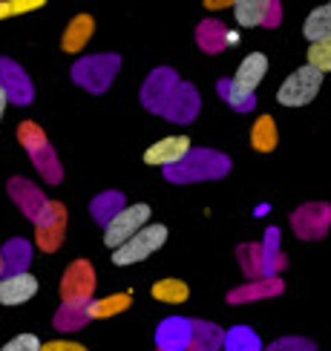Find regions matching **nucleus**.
<instances>
[{
  "label": "nucleus",
  "instance_id": "nucleus-1",
  "mask_svg": "<svg viewBox=\"0 0 331 351\" xmlns=\"http://www.w3.org/2000/svg\"><path fill=\"white\" fill-rule=\"evenodd\" d=\"M230 167V162L222 153L213 150H191L184 156V162L176 167H167V179L170 182H196V179H219Z\"/></svg>",
  "mask_w": 331,
  "mask_h": 351
},
{
  "label": "nucleus",
  "instance_id": "nucleus-2",
  "mask_svg": "<svg viewBox=\"0 0 331 351\" xmlns=\"http://www.w3.org/2000/svg\"><path fill=\"white\" fill-rule=\"evenodd\" d=\"M323 72L311 69L308 64L294 69L291 75L282 81V86L277 90V101L282 107H306L317 98V93L323 90Z\"/></svg>",
  "mask_w": 331,
  "mask_h": 351
},
{
  "label": "nucleus",
  "instance_id": "nucleus-3",
  "mask_svg": "<svg viewBox=\"0 0 331 351\" xmlns=\"http://www.w3.org/2000/svg\"><path fill=\"white\" fill-rule=\"evenodd\" d=\"M147 225H150V204H144V202L127 204V208H121L104 225V245L115 251V247L130 242L141 228H147Z\"/></svg>",
  "mask_w": 331,
  "mask_h": 351
},
{
  "label": "nucleus",
  "instance_id": "nucleus-4",
  "mask_svg": "<svg viewBox=\"0 0 331 351\" xmlns=\"http://www.w3.org/2000/svg\"><path fill=\"white\" fill-rule=\"evenodd\" d=\"M167 242V228L164 225H147L141 228L130 242H124L121 247L112 251V262L115 265H136V262H144L147 256H153L158 247Z\"/></svg>",
  "mask_w": 331,
  "mask_h": 351
},
{
  "label": "nucleus",
  "instance_id": "nucleus-5",
  "mask_svg": "<svg viewBox=\"0 0 331 351\" xmlns=\"http://www.w3.org/2000/svg\"><path fill=\"white\" fill-rule=\"evenodd\" d=\"M18 138H21V144L26 147V153L32 156V162H35V167L40 170V176H47V182H58V179H61V167H58V158H55V153H52V147H49L47 136L40 133V127H35L32 121H23V124L18 127Z\"/></svg>",
  "mask_w": 331,
  "mask_h": 351
},
{
  "label": "nucleus",
  "instance_id": "nucleus-6",
  "mask_svg": "<svg viewBox=\"0 0 331 351\" xmlns=\"http://www.w3.org/2000/svg\"><path fill=\"white\" fill-rule=\"evenodd\" d=\"M121 61L119 55H98V58H84V61L75 64V69H72V75H75V81L84 86V90H93V93H104L112 75L119 72Z\"/></svg>",
  "mask_w": 331,
  "mask_h": 351
},
{
  "label": "nucleus",
  "instance_id": "nucleus-7",
  "mask_svg": "<svg viewBox=\"0 0 331 351\" xmlns=\"http://www.w3.org/2000/svg\"><path fill=\"white\" fill-rule=\"evenodd\" d=\"M9 196L21 204V210L32 219L38 228L47 225L52 219V213H55V202H47V196H43L40 190L32 182H26V179H12L9 182Z\"/></svg>",
  "mask_w": 331,
  "mask_h": 351
},
{
  "label": "nucleus",
  "instance_id": "nucleus-8",
  "mask_svg": "<svg viewBox=\"0 0 331 351\" xmlns=\"http://www.w3.org/2000/svg\"><path fill=\"white\" fill-rule=\"evenodd\" d=\"M95 288V271L90 262L78 259L75 265H69L61 282V297L64 302H90V294Z\"/></svg>",
  "mask_w": 331,
  "mask_h": 351
},
{
  "label": "nucleus",
  "instance_id": "nucleus-9",
  "mask_svg": "<svg viewBox=\"0 0 331 351\" xmlns=\"http://www.w3.org/2000/svg\"><path fill=\"white\" fill-rule=\"evenodd\" d=\"M234 18L239 26H273L280 23V3L273 0H234Z\"/></svg>",
  "mask_w": 331,
  "mask_h": 351
},
{
  "label": "nucleus",
  "instance_id": "nucleus-10",
  "mask_svg": "<svg viewBox=\"0 0 331 351\" xmlns=\"http://www.w3.org/2000/svg\"><path fill=\"white\" fill-rule=\"evenodd\" d=\"M187 153H191V138L187 136H167V138L156 141L144 150V162L167 170V167H176L179 162H184Z\"/></svg>",
  "mask_w": 331,
  "mask_h": 351
},
{
  "label": "nucleus",
  "instance_id": "nucleus-11",
  "mask_svg": "<svg viewBox=\"0 0 331 351\" xmlns=\"http://www.w3.org/2000/svg\"><path fill=\"white\" fill-rule=\"evenodd\" d=\"M0 90L14 104H29L32 101V84H29L26 72L9 58H0Z\"/></svg>",
  "mask_w": 331,
  "mask_h": 351
},
{
  "label": "nucleus",
  "instance_id": "nucleus-12",
  "mask_svg": "<svg viewBox=\"0 0 331 351\" xmlns=\"http://www.w3.org/2000/svg\"><path fill=\"white\" fill-rule=\"evenodd\" d=\"M176 86H179L176 72L173 69H156L150 75V81H147V86H144V107L153 110V112H162Z\"/></svg>",
  "mask_w": 331,
  "mask_h": 351
},
{
  "label": "nucleus",
  "instance_id": "nucleus-13",
  "mask_svg": "<svg viewBox=\"0 0 331 351\" xmlns=\"http://www.w3.org/2000/svg\"><path fill=\"white\" fill-rule=\"evenodd\" d=\"M38 294V280L32 274L0 276V305H23Z\"/></svg>",
  "mask_w": 331,
  "mask_h": 351
},
{
  "label": "nucleus",
  "instance_id": "nucleus-14",
  "mask_svg": "<svg viewBox=\"0 0 331 351\" xmlns=\"http://www.w3.org/2000/svg\"><path fill=\"white\" fill-rule=\"evenodd\" d=\"M158 351H191V319L170 317L156 331Z\"/></svg>",
  "mask_w": 331,
  "mask_h": 351
},
{
  "label": "nucleus",
  "instance_id": "nucleus-15",
  "mask_svg": "<svg viewBox=\"0 0 331 351\" xmlns=\"http://www.w3.org/2000/svg\"><path fill=\"white\" fill-rule=\"evenodd\" d=\"M268 75V58L262 52H251V55H245L242 58V64L236 69V75H234V84L239 86L242 93H251L259 84H262V78Z\"/></svg>",
  "mask_w": 331,
  "mask_h": 351
},
{
  "label": "nucleus",
  "instance_id": "nucleus-16",
  "mask_svg": "<svg viewBox=\"0 0 331 351\" xmlns=\"http://www.w3.org/2000/svg\"><path fill=\"white\" fill-rule=\"evenodd\" d=\"M196 110H199V95H196V90L191 84H179L176 90H173V95H170V101L164 104V115L170 121H191L193 115H196Z\"/></svg>",
  "mask_w": 331,
  "mask_h": 351
},
{
  "label": "nucleus",
  "instance_id": "nucleus-17",
  "mask_svg": "<svg viewBox=\"0 0 331 351\" xmlns=\"http://www.w3.org/2000/svg\"><path fill=\"white\" fill-rule=\"evenodd\" d=\"M331 219V208H320V204H308L294 213V230L299 233L302 239H317L320 233H326V225Z\"/></svg>",
  "mask_w": 331,
  "mask_h": 351
},
{
  "label": "nucleus",
  "instance_id": "nucleus-18",
  "mask_svg": "<svg viewBox=\"0 0 331 351\" xmlns=\"http://www.w3.org/2000/svg\"><path fill=\"white\" fill-rule=\"evenodd\" d=\"M95 32V21L90 14H75V18L69 21V26L64 29V38H61V49L64 52H81L86 47V40L93 38Z\"/></svg>",
  "mask_w": 331,
  "mask_h": 351
},
{
  "label": "nucleus",
  "instance_id": "nucleus-19",
  "mask_svg": "<svg viewBox=\"0 0 331 351\" xmlns=\"http://www.w3.org/2000/svg\"><path fill=\"white\" fill-rule=\"evenodd\" d=\"M29 259H32V247H29V242L12 239V242L3 245V251H0V271H3V276L26 274Z\"/></svg>",
  "mask_w": 331,
  "mask_h": 351
},
{
  "label": "nucleus",
  "instance_id": "nucleus-20",
  "mask_svg": "<svg viewBox=\"0 0 331 351\" xmlns=\"http://www.w3.org/2000/svg\"><path fill=\"white\" fill-rule=\"evenodd\" d=\"M277 144H280L277 121H273L271 115H259L251 127V147L259 153H271V150H277Z\"/></svg>",
  "mask_w": 331,
  "mask_h": 351
},
{
  "label": "nucleus",
  "instance_id": "nucleus-21",
  "mask_svg": "<svg viewBox=\"0 0 331 351\" xmlns=\"http://www.w3.org/2000/svg\"><path fill=\"white\" fill-rule=\"evenodd\" d=\"M199 47L201 49H205V52H219L222 47H225V43H236L239 38L236 35H228V29L219 23V21H205V23H201L199 26Z\"/></svg>",
  "mask_w": 331,
  "mask_h": 351
},
{
  "label": "nucleus",
  "instance_id": "nucleus-22",
  "mask_svg": "<svg viewBox=\"0 0 331 351\" xmlns=\"http://www.w3.org/2000/svg\"><path fill=\"white\" fill-rule=\"evenodd\" d=\"M222 343H225V334L216 326L191 319V348L193 351H216Z\"/></svg>",
  "mask_w": 331,
  "mask_h": 351
},
{
  "label": "nucleus",
  "instance_id": "nucleus-23",
  "mask_svg": "<svg viewBox=\"0 0 331 351\" xmlns=\"http://www.w3.org/2000/svg\"><path fill=\"white\" fill-rule=\"evenodd\" d=\"M302 35H306L311 43L323 40V38H331V3L317 6V9L308 14L306 23H302Z\"/></svg>",
  "mask_w": 331,
  "mask_h": 351
},
{
  "label": "nucleus",
  "instance_id": "nucleus-24",
  "mask_svg": "<svg viewBox=\"0 0 331 351\" xmlns=\"http://www.w3.org/2000/svg\"><path fill=\"white\" fill-rule=\"evenodd\" d=\"M64 239V204L55 202V213L47 225L38 228V245L43 247V251H55L58 245H61Z\"/></svg>",
  "mask_w": 331,
  "mask_h": 351
},
{
  "label": "nucleus",
  "instance_id": "nucleus-25",
  "mask_svg": "<svg viewBox=\"0 0 331 351\" xmlns=\"http://www.w3.org/2000/svg\"><path fill=\"white\" fill-rule=\"evenodd\" d=\"M150 294H153V300H158V302L182 305V302H187V297H191V288H187L182 280H158V282H153Z\"/></svg>",
  "mask_w": 331,
  "mask_h": 351
},
{
  "label": "nucleus",
  "instance_id": "nucleus-26",
  "mask_svg": "<svg viewBox=\"0 0 331 351\" xmlns=\"http://www.w3.org/2000/svg\"><path fill=\"white\" fill-rule=\"evenodd\" d=\"M130 308V294H112V297H104V300H93L86 305V314L93 319H104V317H112V314H121Z\"/></svg>",
  "mask_w": 331,
  "mask_h": 351
},
{
  "label": "nucleus",
  "instance_id": "nucleus-27",
  "mask_svg": "<svg viewBox=\"0 0 331 351\" xmlns=\"http://www.w3.org/2000/svg\"><path fill=\"white\" fill-rule=\"evenodd\" d=\"M225 351H262V343H259V337L245 328V326H236L230 328V334H225Z\"/></svg>",
  "mask_w": 331,
  "mask_h": 351
},
{
  "label": "nucleus",
  "instance_id": "nucleus-28",
  "mask_svg": "<svg viewBox=\"0 0 331 351\" xmlns=\"http://www.w3.org/2000/svg\"><path fill=\"white\" fill-rule=\"evenodd\" d=\"M282 291V282L280 280H265V282H251L239 291H234L228 300L230 302H245V300H256V297H271V294H280Z\"/></svg>",
  "mask_w": 331,
  "mask_h": 351
},
{
  "label": "nucleus",
  "instance_id": "nucleus-29",
  "mask_svg": "<svg viewBox=\"0 0 331 351\" xmlns=\"http://www.w3.org/2000/svg\"><path fill=\"white\" fill-rule=\"evenodd\" d=\"M86 305H90V302H64V308L58 311V317H55V326L61 331L81 328V323L90 317V314H86Z\"/></svg>",
  "mask_w": 331,
  "mask_h": 351
},
{
  "label": "nucleus",
  "instance_id": "nucleus-30",
  "mask_svg": "<svg viewBox=\"0 0 331 351\" xmlns=\"http://www.w3.org/2000/svg\"><path fill=\"white\" fill-rule=\"evenodd\" d=\"M219 95H222L234 110H239V112L251 110V107H254V101H256L251 93H242L234 81H219Z\"/></svg>",
  "mask_w": 331,
  "mask_h": 351
},
{
  "label": "nucleus",
  "instance_id": "nucleus-31",
  "mask_svg": "<svg viewBox=\"0 0 331 351\" xmlns=\"http://www.w3.org/2000/svg\"><path fill=\"white\" fill-rule=\"evenodd\" d=\"M121 208H124L121 193H104V196H98V199L93 202V213H95L98 222H104V225H107Z\"/></svg>",
  "mask_w": 331,
  "mask_h": 351
},
{
  "label": "nucleus",
  "instance_id": "nucleus-32",
  "mask_svg": "<svg viewBox=\"0 0 331 351\" xmlns=\"http://www.w3.org/2000/svg\"><path fill=\"white\" fill-rule=\"evenodd\" d=\"M308 66L317 72H331V38H323L308 47Z\"/></svg>",
  "mask_w": 331,
  "mask_h": 351
},
{
  "label": "nucleus",
  "instance_id": "nucleus-33",
  "mask_svg": "<svg viewBox=\"0 0 331 351\" xmlns=\"http://www.w3.org/2000/svg\"><path fill=\"white\" fill-rule=\"evenodd\" d=\"M40 6H47L43 0H3L0 3V21L6 18H18V14H26V12H35Z\"/></svg>",
  "mask_w": 331,
  "mask_h": 351
},
{
  "label": "nucleus",
  "instance_id": "nucleus-34",
  "mask_svg": "<svg viewBox=\"0 0 331 351\" xmlns=\"http://www.w3.org/2000/svg\"><path fill=\"white\" fill-rule=\"evenodd\" d=\"M43 343L35 337V334H18V337H12L0 351H40Z\"/></svg>",
  "mask_w": 331,
  "mask_h": 351
},
{
  "label": "nucleus",
  "instance_id": "nucleus-35",
  "mask_svg": "<svg viewBox=\"0 0 331 351\" xmlns=\"http://www.w3.org/2000/svg\"><path fill=\"white\" fill-rule=\"evenodd\" d=\"M268 351H314V346L308 340H294V337H285L280 343H273Z\"/></svg>",
  "mask_w": 331,
  "mask_h": 351
},
{
  "label": "nucleus",
  "instance_id": "nucleus-36",
  "mask_svg": "<svg viewBox=\"0 0 331 351\" xmlns=\"http://www.w3.org/2000/svg\"><path fill=\"white\" fill-rule=\"evenodd\" d=\"M40 351H86L81 343H72V340H52V343H43Z\"/></svg>",
  "mask_w": 331,
  "mask_h": 351
},
{
  "label": "nucleus",
  "instance_id": "nucleus-37",
  "mask_svg": "<svg viewBox=\"0 0 331 351\" xmlns=\"http://www.w3.org/2000/svg\"><path fill=\"white\" fill-rule=\"evenodd\" d=\"M242 254L256 259V256H259V247H242ZM242 265H245V271H248V274H256V271H259V265H256V262H251V259H245Z\"/></svg>",
  "mask_w": 331,
  "mask_h": 351
},
{
  "label": "nucleus",
  "instance_id": "nucleus-38",
  "mask_svg": "<svg viewBox=\"0 0 331 351\" xmlns=\"http://www.w3.org/2000/svg\"><path fill=\"white\" fill-rule=\"evenodd\" d=\"M205 6L208 9H225V6H234L230 0H205Z\"/></svg>",
  "mask_w": 331,
  "mask_h": 351
},
{
  "label": "nucleus",
  "instance_id": "nucleus-39",
  "mask_svg": "<svg viewBox=\"0 0 331 351\" xmlns=\"http://www.w3.org/2000/svg\"><path fill=\"white\" fill-rule=\"evenodd\" d=\"M6 104H9V98L3 90H0V119H3V112H6Z\"/></svg>",
  "mask_w": 331,
  "mask_h": 351
},
{
  "label": "nucleus",
  "instance_id": "nucleus-40",
  "mask_svg": "<svg viewBox=\"0 0 331 351\" xmlns=\"http://www.w3.org/2000/svg\"><path fill=\"white\" fill-rule=\"evenodd\" d=\"M0 276H3V271H0Z\"/></svg>",
  "mask_w": 331,
  "mask_h": 351
}]
</instances>
